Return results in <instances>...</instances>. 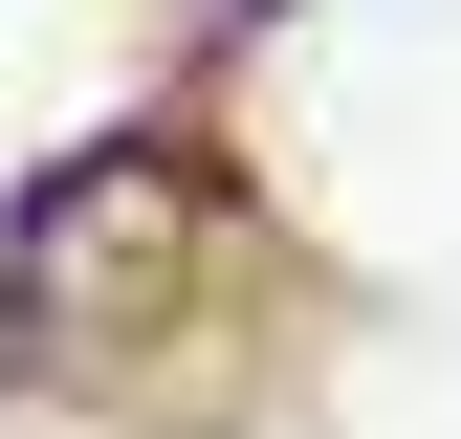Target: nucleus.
<instances>
[{
  "mask_svg": "<svg viewBox=\"0 0 461 439\" xmlns=\"http://www.w3.org/2000/svg\"><path fill=\"white\" fill-rule=\"evenodd\" d=\"M198 286H264V198L220 176L198 110H110L0 198V373L88 417H154V373L198 352Z\"/></svg>",
  "mask_w": 461,
  "mask_h": 439,
  "instance_id": "f257e3e1",
  "label": "nucleus"
}]
</instances>
